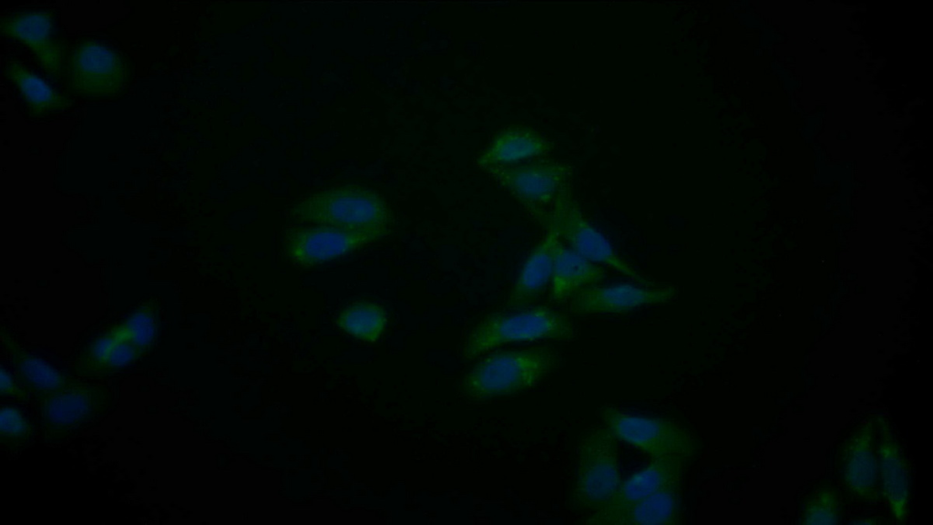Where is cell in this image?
I'll return each mask as SVG.
<instances>
[{
	"label": "cell",
	"mask_w": 933,
	"mask_h": 525,
	"mask_svg": "<svg viewBox=\"0 0 933 525\" xmlns=\"http://www.w3.org/2000/svg\"><path fill=\"white\" fill-rule=\"evenodd\" d=\"M120 325L127 338L146 353L157 336L158 326L153 305L143 304Z\"/></svg>",
	"instance_id": "d4e9b609"
},
{
	"label": "cell",
	"mask_w": 933,
	"mask_h": 525,
	"mask_svg": "<svg viewBox=\"0 0 933 525\" xmlns=\"http://www.w3.org/2000/svg\"><path fill=\"white\" fill-rule=\"evenodd\" d=\"M482 170L543 228L547 227L560 195L572 186L573 168L567 162L545 157Z\"/></svg>",
	"instance_id": "277c9868"
},
{
	"label": "cell",
	"mask_w": 933,
	"mask_h": 525,
	"mask_svg": "<svg viewBox=\"0 0 933 525\" xmlns=\"http://www.w3.org/2000/svg\"><path fill=\"white\" fill-rule=\"evenodd\" d=\"M678 291L672 285L656 286L641 283L596 284L578 291L568 301L574 314H626L644 306L674 300Z\"/></svg>",
	"instance_id": "30bf717a"
},
{
	"label": "cell",
	"mask_w": 933,
	"mask_h": 525,
	"mask_svg": "<svg viewBox=\"0 0 933 525\" xmlns=\"http://www.w3.org/2000/svg\"><path fill=\"white\" fill-rule=\"evenodd\" d=\"M877 453L885 495L893 515L902 520L908 495L907 470L900 449L889 433L881 437Z\"/></svg>",
	"instance_id": "ffe728a7"
},
{
	"label": "cell",
	"mask_w": 933,
	"mask_h": 525,
	"mask_svg": "<svg viewBox=\"0 0 933 525\" xmlns=\"http://www.w3.org/2000/svg\"><path fill=\"white\" fill-rule=\"evenodd\" d=\"M389 232L390 230L356 231L313 225L291 230L284 238L283 247L292 262L309 267L355 252Z\"/></svg>",
	"instance_id": "9c48e42d"
},
{
	"label": "cell",
	"mask_w": 933,
	"mask_h": 525,
	"mask_svg": "<svg viewBox=\"0 0 933 525\" xmlns=\"http://www.w3.org/2000/svg\"><path fill=\"white\" fill-rule=\"evenodd\" d=\"M872 442V426L867 423L854 431L843 450L845 481L856 496L865 499H874L877 496V465Z\"/></svg>",
	"instance_id": "e0dca14e"
},
{
	"label": "cell",
	"mask_w": 933,
	"mask_h": 525,
	"mask_svg": "<svg viewBox=\"0 0 933 525\" xmlns=\"http://www.w3.org/2000/svg\"><path fill=\"white\" fill-rule=\"evenodd\" d=\"M296 220L313 225L347 230H390L392 211L377 191L360 185L319 190L300 201L292 210Z\"/></svg>",
	"instance_id": "3957f363"
},
{
	"label": "cell",
	"mask_w": 933,
	"mask_h": 525,
	"mask_svg": "<svg viewBox=\"0 0 933 525\" xmlns=\"http://www.w3.org/2000/svg\"><path fill=\"white\" fill-rule=\"evenodd\" d=\"M3 339L10 352L16 378L39 403L62 392L77 380L21 348L13 339L7 336Z\"/></svg>",
	"instance_id": "ac0fdd59"
},
{
	"label": "cell",
	"mask_w": 933,
	"mask_h": 525,
	"mask_svg": "<svg viewBox=\"0 0 933 525\" xmlns=\"http://www.w3.org/2000/svg\"><path fill=\"white\" fill-rule=\"evenodd\" d=\"M559 233L552 223L546 233L527 256L506 302L508 309L531 305L551 282L555 252L559 242Z\"/></svg>",
	"instance_id": "4fadbf2b"
},
{
	"label": "cell",
	"mask_w": 933,
	"mask_h": 525,
	"mask_svg": "<svg viewBox=\"0 0 933 525\" xmlns=\"http://www.w3.org/2000/svg\"><path fill=\"white\" fill-rule=\"evenodd\" d=\"M34 425L15 407L5 406L0 413V443L10 450L23 448L32 439Z\"/></svg>",
	"instance_id": "cb8c5ba5"
},
{
	"label": "cell",
	"mask_w": 933,
	"mask_h": 525,
	"mask_svg": "<svg viewBox=\"0 0 933 525\" xmlns=\"http://www.w3.org/2000/svg\"><path fill=\"white\" fill-rule=\"evenodd\" d=\"M577 455L573 502L593 512L613 496L622 481L618 439L604 425L595 427L581 438Z\"/></svg>",
	"instance_id": "5b68a950"
},
{
	"label": "cell",
	"mask_w": 933,
	"mask_h": 525,
	"mask_svg": "<svg viewBox=\"0 0 933 525\" xmlns=\"http://www.w3.org/2000/svg\"><path fill=\"white\" fill-rule=\"evenodd\" d=\"M549 223L555 226L566 245L587 260L610 267L637 283L654 285L649 277L620 256L609 240L587 220L574 198L572 186L555 203Z\"/></svg>",
	"instance_id": "8992f818"
},
{
	"label": "cell",
	"mask_w": 933,
	"mask_h": 525,
	"mask_svg": "<svg viewBox=\"0 0 933 525\" xmlns=\"http://www.w3.org/2000/svg\"><path fill=\"white\" fill-rule=\"evenodd\" d=\"M70 82L83 95L115 94L123 88L127 66L110 48L94 41L77 46L69 58Z\"/></svg>",
	"instance_id": "8fae6325"
},
{
	"label": "cell",
	"mask_w": 933,
	"mask_h": 525,
	"mask_svg": "<svg viewBox=\"0 0 933 525\" xmlns=\"http://www.w3.org/2000/svg\"><path fill=\"white\" fill-rule=\"evenodd\" d=\"M0 389L2 396H10L26 401L30 392L4 367L0 370Z\"/></svg>",
	"instance_id": "4316f807"
},
{
	"label": "cell",
	"mask_w": 933,
	"mask_h": 525,
	"mask_svg": "<svg viewBox=\"0 0 933 525\" xmlns=\"http://www.w3.org/2000/svg\"><path fill=\"white\" fill-rule=\"evenodd\" d=\"M553 147L552 142L538 131L514 126L497 133L477 155L475 164L483 170L490 166L520 163L544 157Z\"/></svg>",
	"instance_id": "9a60e30c"
},
{
	"label": "cell",
	"mask_w": 933,
	"mask_h": 525,
	"mask_svg": "<svg viewBox=\"0 0 933 525\" xmlns=\"http://www.w3.org/2000/svg\"><path fill=\"white\" fill-rule=\"evenodd\" d=\"M576 327L566 314L538 305L507 308L485 316L472 328L462 347V358L471 360L497 346L538 340L572 341Z\"/></svg>",
	"instance_id": "7a4b0ae2"
},
{
	"label": "cell",
	"mask_w": 933,
	"mask_h": 525,
	"mask_svg": "<svg viewBox=\"0 0 933 525\" xmlns=\"http://www.w3.org/2000/svg\"><path fill=\"white\" fill-rule=\"evenodd\" d=\"M112 394L104 386L75 381L40 403V424L46 442L66 440L101 417L110 407Z\"/></svg>",
	"instance_id": "ba28073f"
},
{
	"label": "cell",
	"mask_w": 933,
	"mask_h": 525,
	"mask_svg": "<svg viewBox=\"0 0 933 525\" xmlns=\"http://www.w3.org/2000/svg\"><path fill=\"white\" fill-rule=\"evenodd\" d=\"M690 458L670 455L651 458L641 469L622 480L613 496L586 523L599 524L605 517L654 493L671 481L682 479Z\"/></svg>",
	"instance_id": "7c38bea8"
},
{
	"label": "cell",
	"mask_w": 933,
	"mask_h": 525,
	"mask_svg": "<svg viewBox=\"0 0 933 525\" xmlns=\"http://www.w3.org/2000/svg\"><path fill=\"white\" fill-rule=\"evenodd\" d=\"M145 354L138 346L114 338L108 331L95 340L82 358L86 374L109 373L120 369Z\"/></svg>",
	"instance_id": "44dd1931"
},
{
	"label": "cell",
	"mask_w": 933,
	"mask_h": 525,
	"mask_svg": "<svg viewBox=\"0 0 933 525\" xmlns=\"http://www.w3.org/2000/svg\"><path fill=\"white\" fill-rule=\"evenodd\" d=\"M681 479L602 519L599 524H678L682 516Z\"/></svg>",
	"instance_id": "2e32d148"
},
{
	"label": "cell",
	"mask_w": 933,
	"mask_h": 525,
	"mask_svg": "<svg viewBox=\"0 0 933 525\" xmlns=\"http://www.w3.org/2000/svg\"><path fill=\"white\" fill-rule=\"evenodd\" d=\"M387 313L383 305L371 301H357L339 314L337 325L350 335L365 342H375L387 325Z\"/></svg>",
	"instance_id": "7402d4cb"
},
{
	"label": "cell",
	"mask_w": 933,
	"mask_h": 525,
	"mask_svg": "<svg viewBox=\"0 0 933 525\" xmlns=\"http://www.w3.org/2000/svg\"><path fill=\"white\" fill-rule=\"evenodd\" d=\"M601 418L618 440H621L651 458L670 455L692 458L695 440L680 424L662 417L632 414L607 406Z\"/></svg>",
	"instance_id": "52a82bcc"
},
{
	"label": "cell",
	"mask_w": 933,
	"mask_h": 525,
	"mask_svg": "<svg viewBox=\"0 0 933 525\" xmlns=\"http://www.w3.org/2000/svg\"><path fill=\"white\" fill-rule=\"evenodd\" d=\"M838 509L835 493L828 489L817 491L808 501L804 515L805 524H835Z\"/></svg>",
	"instance_id": "484cf974"
},
{
	"label": "cell",
	"mask_w": 933,
	"mask_h": 525,
	"mask_svg": "<svg viewBox=\"0 0 933 525\" xmlns=\"http://www.w3.org/2000/svg\"><path fill=\"white\" fill-rule=\"evenodd\" d=\"M560 362V355L548 345L496 352L464 376L462 392L475 400L509 396L533 387Z\"/></svg>",
	"instance_id": "6da1fadb"
},
{
	"label": "cell",
	"mask_w": 933,
	"mask_h": 525,
	"mask_svg": "<svg viewBox=\"0 0 933 525\" xmlns=\"http://www.w3.org/2000/svg\"><path fill=\"white\" fill-rule=\"evenodd\" d=\"M1 31L28 46L47 73L59 74L62 51L51 36L52 15L49 12L16 13L2 20Z\"/></svg>",
	"instance_id": "5bb4252c"
},
{
	"label": "cell",
	"mask_w": 933,
	"mask_h": 525,
	"mask_svg": "<svg viewBox=\"0 0 933 525\" xmlns=\"http://www.w3.org/2000/svg\"><path fill=\"white\" fill-rule=\"evenodd\" d=\"M605 278L606 272L601 266L579 255L559 240L550 282L551 301L568 302L578 291L600 284Z\"/></svg>",
	"instance_id": "d6986e66"
},
{
	"label": "cell",
	"mask_w": 933,
	"mask_h": 525,
	"mask_svg": "<svg viewBox=\"0 0 933 525\" xmlns=\"http://www.w3.org/2000/svg\"><path fill=\"white\" fill-rule=\"evenodd\" d=\"M8 77L15 84L35 114H45L66 108L69 102L43 79L18 62H11Z\"/></svg>",
	"instance_id": "603a6c76"
}]
</instances>
